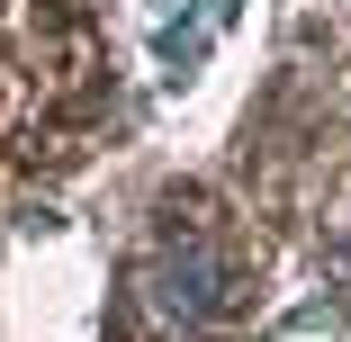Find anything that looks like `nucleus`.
<instances>
[{
  "instance_id": "f257e3e1",
  "label": "nucleus",
  "mask_w": 351,
  "mask_h": 342,
  "mask_svg": "<svg viewBox=\"0 0 351 342\" xmlns=\"http://www.w3.org/2000/svg\"><path fill=\"white\" fill-rule=\"evenodd\" d=\"M145 306H154L162 324H207V315L226 306V252L207 243V234L162 243V252L145 261Z\"/></svg>"
}]
</instances>
